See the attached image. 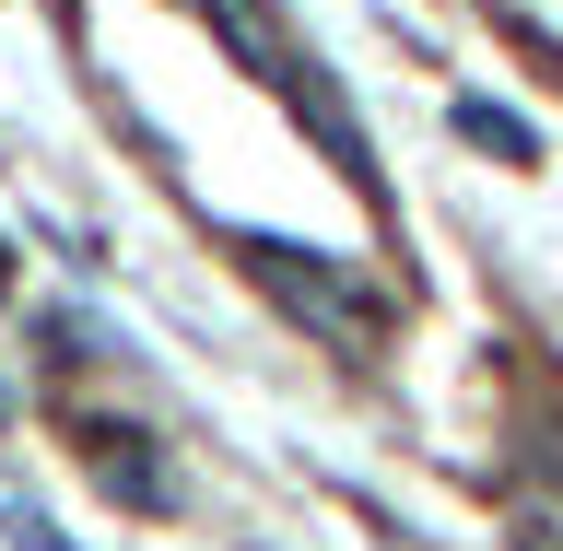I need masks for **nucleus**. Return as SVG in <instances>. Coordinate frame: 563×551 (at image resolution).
<instances>
[{
  "label": "nucleus",
  "mask_w": 563,
  "mask_h": 551,
  "mask_svg": "<svg viewBox=\"0 0 563 551\" xmlns=\"http://www.w3.org/2000/svg\"><path fill=\"white\" fill-rule=\"evenodd\" d=\"M235 246H246V271L271 282L282 306L306 317V329H329L341 352H364V341L387 329V294H376L364 271H341V258H317V246H282V235H235Z\"/></svg>",
  "instance_id": "f03ea898"
},
{
  "label": "nucleus",
  "mask_w": 563,
  "mask_h": 551,
  "mask_svg": "<svg viewBox=\"0 0 563 551\" xmlns=\"http://www.w3.org/2000/svg\"><path fill=\"white\" fill-rule=\"evenodd\" d=\"M200 12H211V35H223V47H235V59L258 70V82H271V95L294 106V118H306L317 141H329V165H341L352 188H364V200H387V176H376V141H364V118L341 106V82H329V59H317L306 35L282 24L271 0H200Z\"/></svg>",
  "instance_id": "f257e3e1"
},
{
  "label": "nucleus",
  "mask_w": 563,
  "mask_h": 551,
  "mask_svg": "<svg viewBox=\"0 0 563 551\" xmlns=\"http://www.w3.org/2000/svg\"><path fill=\"white\" fill-rule=\"evenodd\" d=\"M446 130L470 141V153H505V165H540V130H528L517 106H493V95H457V106H446Z\"/></svg>",
  "instance_id": "20e7f679"
},
{
  "label": "nucleus",
  "mask_w": 563,
  "mask_h": 551,
  "mask_svg": "<svg viewBox=\"0 0 563 551\" xmlns=\"http://www.w3.org/2000/svg\"><path fill=\"white\" fill-rule=\"evenodd\" d=\"M95 482L118 493V505H141V517H165V505H176V470L153 458V434H130V422H106V434H95Z\"/></svg>",
  "instance_id": "7ed1b4c3"
}]
</instances>
